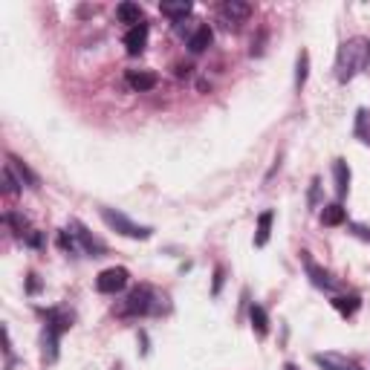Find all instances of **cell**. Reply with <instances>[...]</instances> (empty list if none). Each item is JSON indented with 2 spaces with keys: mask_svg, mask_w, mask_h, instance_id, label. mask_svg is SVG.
<instances>
[{
  "mask_svg": "<svg viewBox=\"0 0 370 370\" xmlns=\"http://www.w3.org/2000/svg\"><path fill=\"white\" fill-rule=\"evenodd\" d=\"M272 220H275V211H272V208H267V211H260V215H258V232H255V246H258V249L269 243Z\"/></svg>",
  "mask_w": 370,
  "mask_h": 370,
  "instance_id": "5bb4252c",
  "label": "cell"
},
{
  "mask_svg": "<svg viewBox=\"0 0 370 370\" xmlns=\"http://www.w3.org/2000/svg\"><path fill=\"white\" fill-rule=\"evenodd\" d=\"M58 246L64 252H69V255H78L81 249H78V240H76V235L69 232V228H64V232H58Z\"/></svg>",
  "mask_w": 370,
  "mask_h": 370,
  "instance_id": "cb8c5ba5",
  "label": "cell"
},
{
  "mask_svg": "<svg viewBox=\"0 0 370 370\" xmlns=\"http://www.w3.org/2000/svg\"><path fill=\"white\" fill-rule=\"evenodd\" d=\"M319 203V180H312V188H310V205Z\"/></svg>",
  "mask_w": 370,
  "mask_h": 370,
  "instance_id": "f1b7e54d",
  "label": "cell"
},
{
  "mask_svg": "<svg viewBox=\"0 0 370 370\" xmlns=\"http://www.w3.org/2000/svg\"><path fill=\"white\" fill-rule=\"evenodd\" d=\"M333 307L339 310V315L350 319V315L362 307V301H359V295H339V298H333Z\"/></svg>",
  "mask_w": 370,
  "mask_h": 370,
  "instance_id": "ffe728a7",
  "label": "cell"
},
{
  "mask_svg": "<svg viewBox=\"0 0 370 370\" xmlns=\"http://www.w3.org/2000/svg\"><path fill=\"white\" fill-rule=\"evenodd\" d=\"M321 223H324V226H342V223H347V208H344L342 203H330V205H324V211H321Z\"/></svg>",
  "mask_w": 370,
  "mask_h": 370,
  "instance_id": "e0dca14e",
  "label": "cell"
},
{
  "mask_svg": "<svg viewBox=\"0 0 370 370\" xmlns=\"http://www.w3.org/2000/svg\"><path fill=\"white\" fill-rule=\"evenodd\" d=\"M191 3H188V0H180V3H162L160 6V12L165 15V17H171V21H177V24H183L185 21V17L191 15Z\"/></svg>",
  "mask_w": 370,
  "mask_h": 370,
  "instance_id": "d6986e66",
  "label": "cell"
},
{
  "mask_svg": "<svg viewBox=\"0 0 370 370\" xmlns=\"http://www.w3.org/2000/svg\"><path fill=\"white\" fill-rule=\"evenodd\" d=\"M312 362L319 367H324V370H362L353 359H347L342 353H333V350H327V353H315Z\"/></svg>",
  "mask_w": 370,
  "mask_h": 370,
  "instance_id": "9c48e42d",
  "label": "cell"
},
{
  "mask_svg": "<svg viewBox=\"0 0 370 370\" xmlns=\"http://www.w3.org/2000/svg\"><path fill=\"white\" fill-rule=\"evenodd\" d=\"M223 278H226V269L217 267V269H215V284H211V295H220V289H223Z\"/></svg>",
  "mask_w": 370,
  "mask_h": 370,
  "instance_id": "484cf974",
  "label": "cell"
},
{
  "mask_svg": "<svg viewBox=\"0 0 370 370\" xmlns=\"http://www.w3.org/2000/svg\"><path fill=\"white\" fill-rule=\"evenodd\" d=\"M44 315V333H41V347H44V359L56 362L58 359V342L64 333L73 327V315L64 310H38Z\"/></svg>",
  "mask_w": 370,
  "mask_h": 370,
  "instance_id": "7a4b0ae2",
  "label": "cell"
},
{
  "mask_svg": "<svg viewBox=\"0 0 370 370\" xmlns=\"http://www.w3.org/2000/svg\"><path fill=\"white\" fill-rule=\"evenodd\" d=\"M333 177H336V194H339V197H347V191H350V165L344 160L333 162Z\"/></svg>",
  "mask_w": 370,
  "mask_h": 370,
  "instance_id": "2e32d148",
  "label": "cell"
},
{
  "mask_svg": "<svg viewBox=\"0 0 370 370\" xmlns=\"http://www.w3.org/2000/svg\"><path fill=\"white\" fill-rule=\"evenodd\" d=\"M3 223L12 226V232H15L17 237H26V235H29V232H26V217L15 215V211H6V215H3Z\"/></svg>",
  "mask_w": 370,
  "mask_h": 370,
  "instance_id": "603a6c76",
  "label": "cell"
},
{
  "mask_svg": "<svg viewBox=\"0 0 370 370\" xmlns=\"http://www.w3.org/2000/svg\"><path fill=\"white\" fill-rule=\"evenodd\" d=\"M128 280H131V272H128L125 267H110V269L99 272L96 289H99L101 295H116V292H121V289L128 287Z\"/></svg>",
  "mask_w": 370,
  "mask_h": 370,
  "instance_id": "5b68a950",
  "label": "cell"
},
{
  "mask_svg": "<svg viewBox=\"0 0 370 370\" xmlns=\"http://www.w3.org/2000/svg\"><path fill=\"white\" fill-rule=\"evenodd\" d=\"M301 260H304V269H307V278L315 289H324V292H336L339 289V280L333 278L327 269H321L319 263L310 258V252H301Z\"/></svg>",
  "mask_w": 370,
  "mask_h": 370,
  "instance_id": "52a82bcc",
  "label": "cell"
},
{
  "mask_svg": "<svg viewBox=\"0 0 370 370\" xmlns=\"http://www.w3.org/2000/svg\"><path fill=\"white\" fill-rule=\"evenodd\" d=\"M116 17L121 24H131V26H139V24H145V12L139 3H133V0H125V3H119L116 6Z\"/></svg>",
  "mask_w": 370,
  "mask_h": 370,
  "instance_id": "7c38bea8",
  "label": "cell"
},
{
  "mask_svg": "<svg viewBox=\"0 0 370 370\" xmlns=\"http://www.w3.org/2000/svg\"><path fill=\"white\" fill-rule=\"evenodd\" d=\"M307 76H310V52L301 49V52H298V61H295V90H298V93L304 90Z\"/></svg>",
  "mask_w": 370,
  "mask_h": 370,
  "instance_id": "ac0fdd59",
  "label": "cell"
},
{
  "mask_svg": "<svg viewBox=\"0 0 370 370\" xmlns=\"http://www.w3.org/2000/svg\"><path fill=\"white\" fill-rule=\"evenodd\" d=\"M99 215H101V220L108 223L116 235H121V237H131V240H148L151 235H153V228L151 226H142V223H133L128 215H121L119 208H110V205H101L99 208Z\"/></svg>",
  "mask_w": 370,
  "mask_h": 370,
  "instance_id": "277c9868",
  "label": "cell"
},
{
  "mask_svg": "<svg viewBox=\"0 0 370 370\" xmlns=\"http://www.w3.org/2000/svg\"><path fill=\"white\" fill-rule=\"evenodd\" d=\"M165 298L156 292L153 287L148 284H139L128 292V298L121 301L119 307V315H131V319H142V315H156V312H162L165 310Z\"/></svg>",
  "mask_w": 370,
  "mask_h": 370,
  "instance_id": "3957f363",
  "label": "cell"
},
{
  "mask_svg": "<svg viewBox=\"0 0 370 370\" xmlns=\"http://www.w3.org/2000/svg\"><path fill=\"white\" fill-rule=\"evenodd\" d=\"M128 84L133 87L136 93H148V90H153V87L160 84V78H156V73H148V69H131Z\"/></svg>",
  "mask_w": 370,
  "mask_h": 370,
  "instance_id": "4fadbf2b",
  "label": "cell"
},
{
  "mask_svg": "<svg viewBox=\"0 0 370 370\" xmlns=\"http://www.w3.org/2000/svg\"><path fill=\"white\" fill-rule=\"evenodd\" d=\"M370 64V41L367 38H350L339 47L336 56V78L342 84L353 81L362 69Z\"/></svg>",
  "mask_w": 370,
  "mask_h": 370,
  "instance_id": "6da1fadb",
  "label": "cell"
},
{
  "mask_svg": "<svg viewBox=\"0 0 370 370\" xmlns=\"http://www.w3.org/2000/svg\"><path fill=\"white\" fill-rule=\"evenodd\" d=\"M211 41H215V32H211V26L208 24H200L197 29L188 35V49L194 52V56H200V52H205L211 47Z\"/></svg>",
  "mask_w": 370,
  "mask_h": 370,
  "instance_id": "8fae6325",
  "label": "cell"
},
{
  "mask_svg": "<svg viewBox=\"0 0 370 370\" xmlns=\"http://www.w3.org/2000/svg\"><path fill=\"white\" fill-rule=\"evenodd\" d=\"M9 165L15 168V174L21 177V183H24L26 188H38V177H35V174L29 171V165H24L21 160H15V156H9Z\"/></svg>",
  "mask_w": 370,
  "mask_h": 370,
  "instance_id": "44dd1931",
  "label": "cell"
},
{
  "mask_svg": "<svg viewBox=\"0 0 370 370\" xmlns=\"http://www.w3.org/2000/svg\"><path fill=\"white\" fill-rule=\"evenodd\" d=\"M26 243H29V246H35V249H38V246L44 243V237H41L38 232H29V235H26Z\"/></svg>",
  "mask_w": 370,
  "mask_h": 370,
  "instance_id": "83f0119b",
  "label": "cell"
},
{
  "mask_svg": "<svg viewBox=\"0 0 370 370\" xmlns=\"http://www.w3.org/2000/svg\"><path fill=\"white\" fill-rule=\"evenodd\" d=\"M38 289H41L38 275H29V280H26V292H38Z\"/></svg>",
  "mask_w": 370,
  "mask_h": 370,
  "instance_id": "4316f807",
  "label": "cell"
},
{
  "mask_svg": "<svg viewBox=\"0 0 370 370\" xmlns=\"http://www.w3.org/2000/svg\"><path fill=\"white\" fill-rule=\"evenodd\" d=\"M284 370H301V367H298V364H292V362H287V364H284Z\"/></svg>",
  "mask_w": 370,
  "mask_h": 370,
  "instance_id": "f546056e",
  "label": "cell"
},
{
  "mask_svg": "<svg viewBox=\"0 0 370 370\" xmlns=\"http://www.w3.org/2000/svg\"><path fill=\"white\" fill-rule=\"evenodd\" d=\"M21 188H24L21 177H15V168L6 162V165H3V191L15 197V194H21Z\"/></svg>",
  "mask_w": 370,
  "mask_h": 370,
  "instance_id": "7402d4cb",
  "label": "cell"
},
{
  "mask_svg": "<svg viewBox=\"0 0 370 370\" xmlns=\"http://www.w3.org/2000/svg\"><path fill=\"white\" fill-rule=\"evenodd\" d=\"M145 47H148V24L131 26L128 35H125V49H128V56H142Z\"/></svg>",
  "mask_w": 370,
  "mask_h": 370,
  "instance_id": "30bf717a",
  "label": "cell"
},
{
  "mask_svg": "<svg viewBox=\"0 0 370 370\" xmlns=\"http://www.w3.org/2000/svg\"><path fill=\"white\" fill-rule=\"evenodd\" d=\"M249 321H252V330L258 339H267L269 336V315L260 304H252L249 307Z\"/></svg>",
  "mask_w": 370,
  "mask_h": 370,
  "instance_id": "9a60e30c",
  "label": "cell"
},
{
  "mask_svg": "<svg viewBox=\"0 0 370 370\" xmlns=\"http://www.w3.org/2000/svg\"><path fill=\"white\" fill-rule=\"evenodd\" d=\"M249 15H252V6L243 3V0H226V3L220 6V17L226 21V26H235V29L243 21H249Z\"/></svg>",
  "mask_w": 370,
  "mask_h": 370,
  "instance_id": "ba28073f",
  "label": "cell"
},
{
  "mask_svg": "<svg viewBox=\"0 0 370 370\" xmlns=\"http://www.w3.org/2000/svg\"><path fill=\"white\" fill-rule=\"evenodd\" d=\"M347 228H350V235H353V237L370 243V228L367 226H362V223H347Z\"/></svg>",
  "mask_w": 370,
  "mask_h": 370,
  "instance_id": "d4e9b609",
  "label": "cell"
},
{
  "mask_svg": "<svg viewBox=\"0 0 370 370\" xmlns=\"http://www.w3.org/2000/svg\"><path fill=\"white\" fill-rule=\"evenodd\" d=\"M69 232L76 235L78 249H81L87 258H104V255H108V246H104L101 240H96L90 232H87V226H84L81 220H69Z\"/></svg>",
  "mask_w": 370,
  "mask_h": 370,
  "instance_id": "8992f818",
  "label": "cell"
}]
</instances>
